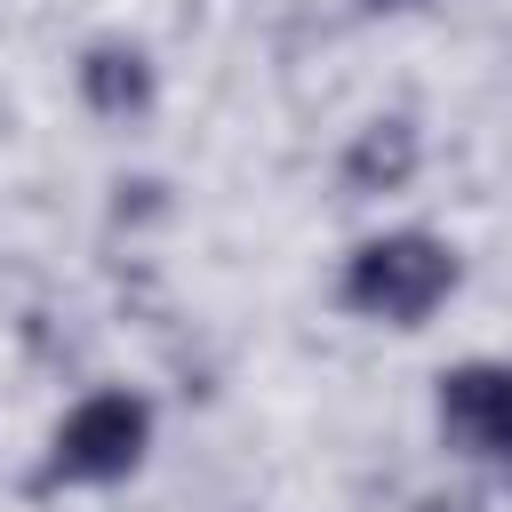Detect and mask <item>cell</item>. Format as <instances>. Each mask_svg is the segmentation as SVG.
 Here are the masks:
<instances>
[{
	"instance_id": "obj_5",
	"label": "cell",
	"mask_w": 512,
	"mask_h": 512,
	"mask_svg": "<svg viewBox=\"0 0 512 512\" xmlns=\"http://www.w3.org/2000/svg\"><path fill=\"white\" fill-rule=\"evenodd\" d=\"M416 176V128L408 120H368L344 152V184L352 192H400Z\"/></svg>"
},
{
	"instance_id": "obj_6",
	"label": "cell",
	"mask_w": 512,
	"mask_h": 512,
	"mask_svg": "<svg viewBox=\"0 0 512 512\" xmlns=\"http://www.w3.org/2000/svg\"><path fill=\"white\" fill-rule=\"evenodd\" d=\"M368 8H424V0H368Z\"/></svg>"
},
{
	"instance_id": "obj_1",
	"label": "cell",
	"mask_w": 512,
	"mask_h": 512,
	"mask_svg": "<svg viewBox=\"0 0 512 512\" xmlns=\"http://www.w3.org/2000/svg\"><path fill=\"white\" fill-rule=\"evenodd\" d=\"M456 280H464V264H456V248H448L440 232H376V240H360V248L344 256L336 296H344V312H360V320L424 328V320L456 296Z\"/></svg>"
},
{
	"instance_id": "obj_4",
	"label": "cell",
	"mask_w": 512,
	"mask_h": 512,
	"mask_svg": "<svg viewBox=\"0 0 512 512\" xmlns=\"http://www.w3.org/2000/svg\"><path fill=\"white\" fill-rule=\"evenodd\" d=\"M80 96H88L104 120H136V112H152V64H144V48L96 40V48L80 56Z\"/></svg>"
},
{
	"instance_id": "obj_2",
	"label": "cell",
	"mask_w": 512,
	"mask_h": 512,
	"mask_svg": "<svg viewBox=\"0 0 512 512\" xmlns=\"http://www.w3.org/2000/svg\"><path fill=\"white\" fill-rule=\"evenodd\" d=\"M152 448V408L136 392H88L56 432H48V464L40 488H112L144 464Z\"/></svg>"
},
{
	"instance_id": "obj_3",
	"label": "cell",
	"mask_w": 512,
	"mask_h": 512,
	"mask_svg": "<svg viewBox=\"0 0 512 512\" xmlns=\"http://www.w3.org/2000/svg\"><path fill=\"white\" fill-rule=\"evenodd\" d=\"M440 432L472 464H512V360L440 368Z\"/></svg>"
}]
</instances>
